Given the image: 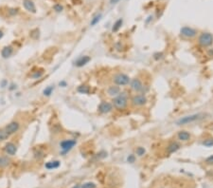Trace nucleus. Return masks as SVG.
Returning a JSON list of instances; mask_svg holds the SVG:
<instances>
[{
  "instance_id": "1",
  "label": "nucleus",
  "mask_w": 213,
  "mask_h": 188,
  "mask_svg": "<svg viewBox=\"0 0 213 188\" xmlns=\"http://www.w3.org/2000/svg\"><path fill=\"white\" fill-rule=\"evenodd\" d=\"M113 105L118 109H124L128 105L127 97L123 93H119L113 99Z\"/></svg>"
},
{
  "instance_id": "2",
  "label": "nucleus",
  "mask_w": 213,
  "mask_h": 188,
  "mask_svg": "<svg viewBox=\"0 0 213 188\" xmlns=\"http://www.w3.org/2000/svg\"><path fill=\"white\" fill-rule=\"evenodd\" d=\"M77 143L76 140L74 139H69V140H63L61 143H60V147L62 149V153L66 154L68 151L71 150L74 147V145Z\"/></svg>"
},
{
  "instance_id": "3",
  "label": "nucleus",
  "mask_w": 213,
  "mask_h": 188,
  "mask_svg": "<svg viewBox=\"0 0 213 188\" xmlns=\"http://www.w3.org/2000/svg\"><path fill=\"white\" fill-rule=\"evenodd\" d=\"M201 114H192V115H188V116H185V117L181 118L179 121L177 122L178 126H184V125H188V123H193L195 121H198L199 119H201Z\"/></svg>"
},
{
  "instance_id": "4",
  "label": "nucleus",
  "mask_w": 213,
  "mask_h": 188,
  "mask_svg": "<svg viewBox=\"0 0 213 188\" xmlns=\"http://www.w3.org/2000/svg\"><path fill=\"white\" fill-rule=\"evenodd\" d=\"M213 43V35L209 33H204L199 37V44L202 47H208Z\"/></svg>"
},
{
  "instance_id": "5",
  "label": "nucleus",
  "mask_w": 213,
  "mask_h": 188,
  "mask_svg": "<svg viewBox=\"0 0 213 188\" xmlns=\"http://www.w3.org/2000/svg\"><path fill=\"white\" fill-rule=\"evenodd\" d=\"M114 82L118 86H126L128 85L131 80L129 78V76L124 74V73H118V74H116L114 76Z\"/></svg>"
},
{
  "instance_id": "6",
  "label": "nucleus",
  "mask_w": 213,
  "mask_h": 188,
  "mask_svg": "<svg viewBox=\"0 0 213 188\" xmlns=\"http://www.w3.org/2000/svg\"><path fill=\"white\" fill-rule=\"evenodd\" d=\"M4 129H5V131L7 132L8 135L11 136V135L16 133V132H18V130L20 129V123L17 121H13L10 123H8Z\"/></svg>"
},
{
  "instance_id": "7",
  "label": "nucleus",
  "mask_w": 213,
  "mask_h": 188,
  "mask_svg": "<svg viewBox=\"0 0 213 188\" xmlns=\"http://www.w3.org/2000/svg\"><path fill=\"white\" fill-rule=\"evenodd\" d=\"M4 151H5V153L9 156H14L16 154L17 152V146L15 143H11V142H9L7 143L5 146H4Z\"/></svg>"
},
{
  "instance_id": "8",
  "label": "nucleus",
  "mask_w": 213,
  "mask_h": 188,
  "mask_svg": "<svg viewBox=\"0 0 213 188\" xmlns=\"http://www.w3.org/2000/svg\"><path fill=\"white\" fill-rule=\"evenodd\" d=\"M132 103H133V105L135 106H142L147 103V98L142 94L135 95L133 97Z\"/></svg>"
},
{
  "instance_id": "9",
  "label": "nucleus",
  "mask_w": 213,
  "mask_h": 188,
  "mask_svg": "<svg viewBox=\"0 0 213 188\" xmlns=\"http://www.w3.org/2000/svg\"><path fill=\"white\" fill-rule=\"evenodd\" d=\"M180 33L182 35H184L185 37H188V38H192L197 34V31L194 29H192V28H190V27L182 28L180 31Z\"/></svg>"
},
{
  "instance_id": "10",
  "label": "nucleus",
  "mask_w": 213,
  "mask_h": 188,
  "mask_svg": "<svg viewBox=\"0 0 213 188\" xmlns=\"http://www.w3.org/2000/svg\"><path fill=\"white\" fill-rule=\"evenodd\" d=\"M113 109V106L112 104L108 103V102H102L99 106V111L100 113H108Z\"/></svg>"
},
{
  "instance_id": "11",
  "label": "nucleus",
  "mask_w": 213,
  "mask_h": 188,
  "mask_svg": "<svg viewBox=\"0 0 213 188\" xmlns=\"http://www.w3.org/2000/svg\"><path fill=\"white\" fill-rule=\"evenodd\" d=\"M130 86H131V89L134 91H141L143 89L142 82L140 81L139 79H138V78L133 79L132 81L130 82Z\"/></svg>"
},
{
  "instance_id": "12",
  "label": "nucleus",
  "mask_w": 213,
  "mask_h": 188,
  "mask_svg": "<svg viewBox=\"0 0 213 188\" xmlns=\"http://www.w3.org/2000/svg\"><path fill=\"white\" fill-rule=\"evenodd\" d=\"M23 5H24V8L29 13H36V7L32 0H23Z\"/></svg>"
},
{
  "instance_id": "13",
  "label": "nucleus",
  "mask_w": 213,
  "mask_h": 188,
  "mask_svg": "<svg viewBox=\"0 0 213 188\" xmlns=\"http://www.w3.org/2000/svg\"><path fill=\"white\" fill-rule=\"evenodd\" d=\"M90 60H91V58L89 56H87V55H84V56H81V57H80L77 60V61L75 62V66H77L79 67H83V66H85L87 63H89Z\"/></svg>"
},
{
  "instance_id": "14",
  "label": "nucleus",
  "mask_w": 213,
  "mask_h": 188,
  "mask_svg": "<svg viewBox=\"0 0 213 188\" xmlns=\"http://www.w3.org/2000/svg\"><path fill=\"white\" fill-rule=\"evenodd\" d=\"M13 53V48L11 46H6L4 47L1 50V55L3 58H9Z\"/></svg>"
},
{
  "instance_id": "15",
  "label": "nucleus",
  "mask_w": 213,
  "mask_h": 188,
  "mask_svg": "<svg viewBox=\"0 0 213 188\" xmlns=\"http://www.w3.org/2000/svg\"><path fill=\"white\" fill-rule=\"evenodd\" d=\"M107 93L109 96H114V97H116V96H118L120 93V89L118 86H111L108 87Z\"/></svg>"
},
{
  "instance_id": "16",
  "label": "nucleus",
  "mask_w": 213,
  "mask_h": 188,
  "mask_svg": "<svg viewBox=\"0 0 213 188\" xmlns=\"http://www.w3.org/2000/svg\"><path fill=\"white\" fill-rule=\"evenodd\" d=\"M11 163V159L8 156H0V168H5Z\"/></svg>"
},
{
  "instance_id": "17",
  "label": "nucleus",
  "mask_w": 213,
  "mask_h": 188,
  "mask_svg": "<svg viewBox=\"0 0 213 188\" xmlns=\"http://www.w3.org/2000/svg\"><path fill=\"white\" fill-rule=\"evenodd\" d=\"M180 148V145L178 143H176V142H174V143H170V145H168L167 147V150H168V153H174V152H176L178 149Z\"/></svg>"
},
{
  "instance_id": "18",
  "label": "nucleus",
  "mask_w": 213,
  "mask_h": 188,
  "mask_svg": "<svg viewBox=\"0 0 213 188\" xmlns=\"http://www.w3.org/2000/svg\"><path fill=\"white\" fill-rule=\"evenodd\" d=\"M177 137H178V139L180 140V141L187 142V141H188V140L190 139V134L188 133V131L183 130V131H180L179 132L178 135H177Z\"/></svg>"
},
{
  "instance_id": "19",
  "label": "nucleus",
  "mask_w": 213,
  "mask_h": 188,
  "mask_svg": "<svg viewBox=\"0 0 213 188\" xmlns=\"http://www.w3.org/2000/svg\"><path fill=\"white\" fill-rule=\"evenodd\" d=\"M60 166V162L59 161H51V162H47L45 165V167L47 169H55V168H58Z\"/></svg>"
},
{
  "instance_id": "20",
  "label": "nucleus",
  "mask_w": 213,
  "mask_h": 188,
  "mask_svg": "<svg viewBox=\"0 0 213 188\" xmlns=\"http://www.w3.org/2000/svg\"><path fill=\"white\" fill-rule=\"evenodd\" d=\"M78 91L80 93H83V94H86V93H89V91H90V89H89V87H87L85 85H83L81 87H78Z\"/></svg>"
},
{
  "instance_id": "21",
  "label": "nucleus",
  "mask_w": 213,
  "mask_h": 188,
  "mask_svg": "<svg viewBox=\"0 0 213 188\" xmlns=\"http://www.w3.org/2000/svg\"><path fill=\"white\" fill-rule=\"evenodd\" d=\"M122 22H123V20L121 18L118 19V20H116V22L114 24V27H113V29H112V31H118L120 29V27H121Z\"/></svg>"
},
{
  "instance_id": "22",
  "label": "nucleus",
  "mask_w": 213,
  "mask_h": 188,
  "mask_svg": "<svg viewBox=\"0 0 213 188\" xmlns=\"http://www.w3.org/2000/svg\"><path fill=\"white\" fill-rule=\"evenodd\" d=\"M62 131V126L60 123H54L53 126H52V132H53L54 134H58V133H61Z\"/></svg>"
},
{
  "instance_id": "23",
  "label": "nucleus",
  "mask_w": 213,
  "mask_h": 188,
  "mask_svg": "<svg viewBox=\"0 0 213 188\" xmlns=\"http://www.w3.org/2000/svg\"><path fill=\"white\" fill-rule=\"evenodd\" d=\"M53 89H54V87H52V86L47 87H46L45 89H44L43 94L45 96H50L52 94V92H53Z\"/></svg>"
},
{
  "instance_id": "24",
  "label": "nucleus",
  "mask_w": 213,
  "mask_h": 188,
  "mask_svg": "<svg viewBox=\"0 0 213 188\" xmlns=\"http://www.w3.org/2000/svg\"><path fill=\"white\" fill-rule=\"evenodd\" d=\"M10 136L7 134V132L5 131V129H0V143L5 141L8 138H9Z\"/></svg>"
},
{
  "instance_id": "25",
  "label": "nucleus",
  "mask_w": 213,
  "mask_h": 188,
  "mask_svg": "<svg viewBox=\"0 0 213 188\" xmlns=\"http://www.w3.org/2000/svg\"><path fill=\"white\" fill-rule=\"evenodd\" d=\"M100 18H102V13H99V14H97L96 15V16L91 20V23H90V25L91 26H95L96 24H98L99 23V21L100 20Z\"/></svg>"
},
{
  "instance_id": "26",
  "label": "nucleus",
  "mask_w": 213,
  "mask_h": 188,
  "mask_svg": "<svg viewBox=\"0 0 213 188\" xmlns=\"http://www.w3.org/2000/svg\"><path fill=\"white\" fill-rule=\"evenodd\" d=\"M97 187V185H96V183L94 182H85V183H83V185H81V188H96Z\"/></svg>"
},
{
  "instance_id": "27",
  "label": "nucleus",
  "mask_w": 213,
  "mask_h": 188,
  "mask_svg": "<svg viewBox=\"0 0 213 188\" xmlns=\"http://www.w3.org/2000/svg\"><path fill=\"white\" fill-rule=\"evenodd\" d=\"M203 145L205 146H207V147L212 146L213 145V139H207V140H206V141L203 142Z\"/></svg>"
},
{
  "instance_id": "28",
  "label": "nucleus",
  "mask_w": 213,
  "mask_h": 188,
  "mask_svg": "<svg viewBox=\"0 0 213 188\" xmlns=\"http://www.w3.org/2000/svg\"><path fill=\"white\" fill-rule=\"evenodd\" d=\"M136 154L138 156H143L145 154V148L144 147H138L136 148Z\"/></svg>"
},
{
  "instance_id": "29",
  "label": "nucleus",
  "mask_w": 213,
  "mask_h": 188,
  "mask_svg": "<svg viewBox=\"0 0 213 188\" xmlns=\"http://www.w3.org/2000/svg\"><path fill=\"white\" fill-rule=\"evenodd\" d=\"M42 75H43V71H41V72H35V73H33L32 75H31V77H32L33 79H38V78L41 77Z\"/></svg>"
},
{
  "instance_id": "30",
  "label": "nucleus",
  "mask_w": 213,
  "mask_h": 188,
  "mask_svg": "<svg viewBox=\"0 0 213 188\" xmlns=\"http://www.w3.org/2000/svg\"><path fill=\"white\" fill-rule=\"evenodd\" d=\"M63 9V6H61V5H60V4H57V5H55V6H54V10H55L56 11H57V13H60V11H62Z\"/></svg>"
},
{
  "instance_id": "31",
  "label": "nucleus",
  "mask_w": 213,
  "mask_h": 188,
  "mask_svg": "<svg viewBox=\"0 0 213 188\" xmlns=\"http://www.w3.org/2000/svg\"><path fill=\"white\" fill-rule=\"evenodd\" d=\"M34 155H35V157H36V158L40 159V158H42V157H43V152H42V151H40V150H37L36 152H34Z\"/></svg>"
},
{
  "instance_id": "32",
  "label": "nucleus",
  "mask_w": 213,
  "mask_h": 188,
  "mask_svg": "<svg viewBox=\"0 0 213 188\" xmlns=\"http://www.w3.org/2000/svg\"><path fill=\"white\" fill-rule=\"evenodd\" d=\"M127 160H128V162H131V163H132V162H135V156H134V155H130L129 157H128Z\"/></svg>"
},
{
  "instance_id": "33",
  "label": "nucleus",
  "mask_w": 213,
  "mask_h": 188,
  "mask_svg": "<svg viewBox=\"0 0 213 188\" xmlns=\"http://www.w3.org/2000/svg\"><path fill=\"white\" fill-rule=\"evenodd\" d=\"M207 163H213V156H211V157H209L207 160Z\"/></svg>"
},
{
  "instance_id": "34",
  "label": "nucleus",
  "mask_w": 213,
  "mask_h": 188,
  "mask_svg": "<svg viewBox=\"0 0 213 188\" xmlns=\"http://www.w3.org/2000/svg\"><path fill=\"white\" fill-rule=\"evenodd\" d=\"M60 86H63V87H66V82H61V83H60Z\"/></svg>"
},
{
  "instance_id": "35",
  "label": "nucleus",
  "mask_w": 213,
  "mask_h": 188,
  "mask_svg": "<svg viewBox=\"0 0 213 188\" xmlns=\"http://www.w3.org/2000/svg\"><path fill=\"white\" fill-rule=\"evenodd\" d=\"M3 35H4V33H3V31L0 30V39H1L2 37H3Z\"/></svg>"
},
{
  "instance_id": "36",
  "label": "nucleus",
  "mask_w": 213,
  "mask_h": 188,
  "mask_svg": "<svg viewBox=\"0 0 213 188\" xmlns=\"http://www.w3.org/2000/svg\"><path fill=\"white\" fill-rule=\"evenodd\" d=\"M119 0H111V3L112 4H115V3H116V2H118Z\"/></svg>"
},
{
  "instance_id": "37",
  "label": "nucleus",
  "mask_w": 213,
  "mask_h": 188,
  "mask_svg": "<svg viewBox=\"0 0 213 188\" xmlns=\"http://www.w3.org/2000/svg\"><path fill=\"white\" fill-rule=\"evenodd\" d=\"M72 188H81V186H80V185H75V186H73Z\"/></svg>"
}]
</instances>
